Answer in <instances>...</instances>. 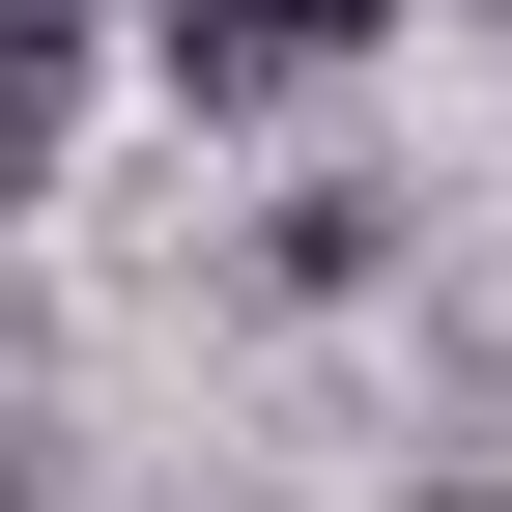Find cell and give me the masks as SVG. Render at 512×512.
Segmentation results:
<instances>
[{"mask_svg": "<svg viewBox=\"0 0 512 512\" xmlns=\"http://www.w3.org/2000/svg\"><path fill=\"white\" fill-rule=\"evenodd\" d=\"M114 29H143L171 114H313V86H370V57H399V0H114Z\"/></svg>", "mask_w": 512, "mask_h": 512, "instance_id": "cell-1", "label": "cell"}, {"mask_svg": "<svg viewBox=\"0 0 512 512\" xmlns=\"http://www.w3.org/2000/svg\"><path fill=\"white\" fill-rule=\"evenodd\" d=\"M57 29H86V0H0V86H57Z\"/></svg>", "mask_w": 512, "mask_h": 512, "instance_id": "cell-2", "label": "cell"}]
</instances>
